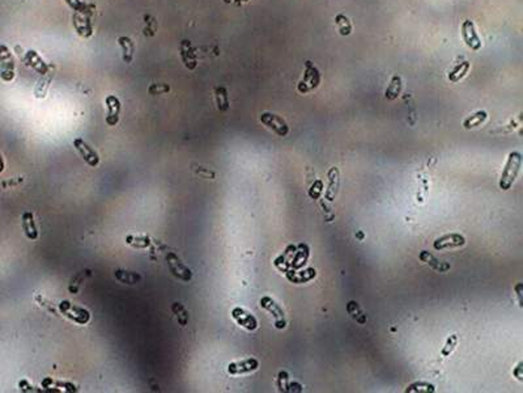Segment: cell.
Returning <instances> with one entry per match:
<instances>
[{
	"mask_svg": "<svg viewBox=\"0 0 523 393\" xmlns=\"http://www.w3.org/2000/svg\"><path fill=\"white\" fill-rule=\"evenodd\" d=\"M520 167H522V155L517 151L510 152L508 156V160H506L503 175H501L500 183H498L501 189L509 190L513 187V183H514L518 175H519Z\"/></svg>",
	"mask_w": 523,
	"mask_h": 393,
	"instance_id": "1",
	"label": "cell"
},
{
	"mask_svg": "<svg viewBox=\"0 0 523 393\" xmlns=\"http://www.w3.org/2000/svg\"><path fill=\"white\" fill-rule=\"evenodd\" d=\"M59 312L64 317L70 319L71 321L76 322L79 325H86L91 321V314L89 311L82 307H77L74 303L63 300L59 304Z\"/></svg>",
	"mask_w": 523,
	"mask_h": 393,
	"instance_id": "2",
	"label": "cell"
},
{
	"mask_svg": "<svg viewBox=\"0 0 523 393\" xmlns=\"http://www.w3.org/2000/svg\"><path fill=\"white\" fill-rule=\"evenodd\" d=\"M165 260L168 263V267L173 277L183 282H190L192 279V272L186 266L185 263L181 261V258L177 256L174 252H168L165 256Z\"/></svg>",
	"mask_w": 523,
	"mask_h": 393,
	"instance_id": "3",
	"label": "cell"
},
{
	"mask_svg": "<svg viewBox=\"0 0 523 393\" xmlns=\"http://www.w3.org/2000/svg\"><path fill=\"white\" fill-rule=\"evenodd\" d=\"M320 83V75L318 68L313 65L310 60L305 63V74H303L302 80L298 83V92L300 93H308L317 88Z\"/></svg>",
	"mask_w": 523,
	"mask_h": 393,
	"instance_id": "4",
	"label": "cell"
},
{
	"mask_svg": "<svg viewBox=\"0 0 523 393\" xmlns=\"http://www.w3.org/2000/svg\"><path fill=\"white\" fill-rule=\"evenodd\" d=\"M260 307L265 308L266 311H268L271 315L273 316V320H275V326L276 329H284L287 326V319H285V314L282 308L277 304L272 298L270 296H263L260 299Z\"/></svg>",
	"mask_w": 523,
	"mask_h": 393,
	"instance_id": "5",
	"label": "cell"
},
{
	"mask_svg": "<svg viewBox=\"0 0 523 393\" xmlns=\"http://www.w3.org/2000/svg\"><path fill=\"white\" fill-rule=\"evenodd\" d=\"M260 122L263 125L271 129L275 134H277L279 136H287L289 133V127L287 125V122L279 117L276 114H272V113H263L260 115Z\"/></svg>",
	"mask_w": 523,
	"mask_h": 393,
	"instance_id": "6",
	"label": "cell"
},
{
	"mask_svg": "<svg viewBox=\"0 0 523 393\" xmlns=\"http://www.w3.org/2000/svg\"><path fill=\"white\" fill-rule=\"evenodd\" d=\"M74 146H75V148L77 150V152L80 154V156L84 159V161H85L89 167H92V168H96V167L100 164V156H98L97 152L94 151L91 146L86 144L84 140L80 139V138H77V139L74 140Z\"/></svg>",
	"mask_w": 523,
	"mask_h": 393,
	"instance_id": "7",
	"label": "cell"
},
{
	"mask_svg": "<svg viewBox=\"0 0 523 393\" xmlns=\"http://www.w3.org/2000/svg\"><path fill=\"white\" fill-rule=\"evenodd\" d=\"M465 244H466V239L463 235L449 234V235H444V236L435 239L434 242H433V248H434L435 251H444V249L463 246Z\"/></svg>",
	"mask_w": 523,
	"mask_h": 393,
	"instance_id": "8",
	"label": "cell"
},
{
	"mask_svg": "<svg viewBox=\"0 0 523 393\" xmlns=\"http://www.w3.org/2000/svg\"><path fill=\"white\" fill-rule=\"evenodd\" d=\"M232 317L238 325L247 329V330H255V329L258 328V320L254 317V315H251L250 312H247L244 308L241 307L233 308Z\"/></svg>",
	"mask_w": 523,
	"mask_h": 393,
	"instance_id": "9",
	"label": "cell"
},
{
	"mask_svg": "<svg viewBox=\"0 0 523 393\" xmlns=\"http://www.w3.org/2000/svg\"><path fill=\"white\" fill-rule=\"evenodd\" d=\"M259 368V362L255 358H249L244 359L241 362H233L228 366V373L230 375H245V374H250L256 371Z\"/></svg>",
	"mask_w": 523,
	"mask_h": 393,
	"instance_id": "10",
	"label": "cell"
},
{
	"mask_svg": "<svg viewBox=\"0 0 523 393\" xmlns=\"http://www.w3.org/2000/svg\"><path fill=\"white\" fill-rule=\"evenodd\" d=\"M462 37L465 39L466 45L470 49H472V50H479L482 48V41H480L479 36H477L472 21L466 20L463 23V25H462Z\"/></svg>",
	"mask_w": 523,
	"mask_h": 393,
	"instance_id": "11",
	"label": "cell"
},
{
	"mask_svg": "<svg viewBox=\"0 0 523 393\" xmlns=\"http://www.w3.org/2000/svg\"><path fill=\"white\" fill-rule=\"evenodd\" d=\"M42 388H46L49 392H71L76 393L79 392V388L74 385L72 383L68 381H58L51 378H45L41 383Z\"/></svg>",
	"mask_w": 523,
	"mask_h": 393,
	"instance_id": "12",
	"label": "cell"
},
{
	"mask_svg": "<svg viewBox=\"0 0 523 393\" xmlns=\"http://www.w3.org/2000/svg\"><path fill=\"white\" fill-rule=\"evenodd\" d=\"M327 177H329V187H327L326 193H324V197H326L327 201L332 202L335 199L339 188H340V172L336 167H334L329 171Z\"/></svg>",
	"mask_w": 523,
	"mask_h": 393,
	"instance_id": "13",
	"label": "cell"
},
{
	"mask_svg": "<svg viewBox=\"0 0 523 393\" xmlns=\"http://www.w3.org/2000/svg\"><path fill=\"white\" fill-rule=\"evenodd\" d=\"M106 105H107V117L106 122L110 126H115L119 121V113H121V102L115 96H109L106 98Z\"/></svg>",
	"mask_w": 523,
	"mask_h": 393,
	"instance_id": "14",
	"label": "cell"
},
{
	"mask_svg": "<svg viewBox=\"0 0 523 393\" xmlns=\"http://www.w3.org/2000/svg\"><path fill=\"white\" fill-rule=\"evenodd\" d=\"M285 275L288 281H291L292 283H306V282L312 281L313 278H315L317 275V272L314 269H306L302 270V272H296L294 269H289L285 272Z\"/></svg>",
	"mask_w": 523,
	"mask_h": 393,
	"instance_id": "15",
	"label": "cell"
},
{
	"mask_svg": "<svg viewBox=\"0 0 523 393\" xmlns=\"http://www.w3.org/2000/svg\"><path fill=\"white\" fill-rule=\"evenodd\" d=\"M419 258H420L421 262H425L426 265H429L433 270L440 273H446L447 270H450V265L447 262H444V261H440L430 254L429 252L421 251L420 254H419Z\"/></svg>",
	"mask_w": 523,
	"mask_h": 393,
	"instance_id": "16",
	"label": "cell"
},
{
	"mask_svg": "<svg viewBox=\"0 0 523 393\" xmlns=\"http://www.w3.org/2000/svg\"><path fill=\"white\" fill-rule=\"evenodd\" d=\"M309 254H310V251H309V246L306 244H300L298 246H296V253H294L293 260L291 262V269L298 270L303 267V265H306L309 260Z\"/></svg>",
	"mask_w": 523,
	"mask_h": 393,
	"instance_id": "17",
	"label": "cell"
},
{
	"mask_svg": "<svg viewBox=\"0 0 523 393\" xmlns=\"http://www.w3.org/2000/svg\"><path fill=\"white\" fill-rule=\"evenodd\" d=\"M294 253H296V246L289 245L288 248L285 249L284 253H282L281 256H279V257L275 260V262H273L275 263V266H276L277 269L282 273H285L287 270L291 269V262H292V260H293Z\"/></svg>",
	"mask_w": 523,
	"mask_h": 393,
	"instance_id": "18",
	"label": "cell"
},
{
	"mask_svg": "<svg viewBox=\"0 0 523 393\" xmlns=\"http://www.w3.org/2000/svg\"><path fill=\"white\" fill-rule=\"evenodd\" d=\"M23 228L24 234L29 240L38 239V230L34 222V216L32 213H25L23 215Z\"/></svg>",
	"mask_w": 523,
	"mask_h": 393,
	"instance_id": "19",
	"label": "cell"
},
{
	"mask_svg": "<svg viewBox=\"0 0 523 393\" xmlns=\"http://www.w3.org/2000/svg\"><path fill=\"white\" fill-rule=\"evenodd\" d=\"M115 278L122 283L126 284H136L141 281V275L135 272H128L124 269H118L114 272Z\"/></svg>",
	"mask_w": 523,
	"mask_h": 393,
	"instance_id": "20",
	"label": "cell"
},
{
	"mask_svg": "<svg viewBox=\"0 0 523 393\" xmlns=\"http://www.w3.org/2000/svg\"><path fill=\"white\" fill-rule=\"evenodd\" d=\"M487 118H488V114H487V112H484V110H479V112L473 113L472 115H470L468 118H466L465 121H463V126H465V129L470 130V129H473V127H477V126H480L482 123H484L485 119Z\"/></svg>",
	"mask_w": 523,
	"mask_h": 393,
	"instance_id": "21",
	"label": "cell"
},
{
	"mask_svg": "<svg viewBox=\"0 0 523 393\" xmlns=\"http://www.w3.org/2000/svg\"><path fill=\"white\" fill-rule=\"evenodd\" d=\"M400 92H402V79H400V76L395 75V76H393L387 89H386V98L395 100L400 95Z\"/></svg>",
	"mask_w": 523,
	"mask_h": 393,
	"instance_id": "22",
	"label": "cell"
},
{
	"mask_svg": "<svg viewBox=\"0 0 523 393\" xmlns=\"http://www.w3.org/2000/svg\"><path fill=\"white\" fill-rule=\"evenodd\" d=\"M434 393L435 387L428 381H415L411 385H408L406 389V393Z\"/></svg>",
	"mask_w": 523,
	"mask_h": 393,
	"instance_id": "23",
	"label": "cell"
},
{
	"mask_svg": "<svg viewBox=\"0 0 523 393\" xmlns=\"http://www.w3.org/2000/svg\"><path fill=\"white\" fill-rule=\"evenodd\" d=\"M347 311H348V314L352 316V319L356 320V322H359V324H365V321H366V315H365L364 311L360 308L359 303L351 300L347 305Z\"/></svg>",
	"mask_w": 523,
	"mask_h": 393,
	"instance_id": "24",
	"label": "cell"
},
{
	"mask_svg": "<svg viewBox=\"0 0 523 393\" xmlns=\"http://www.w3.org/2000/svg\"><path fill=\"white\" fill-rule=\"evenodd\" d=\"M126 244L133 248L145 249L150 245V239L148 236H135V235H128L126 236Z\"/></svg>",
	"mask_w": 523,
	"mask_h": 393,
	"instance_id": "25",
	"label": "cell"
},
{
	"mask_svg": "<svg viewBox=\"0 0 523 393\" xmlns=\"http://www.w3.org/2000/svg\"><path fill=\"white\" fill-rule=\"evenodd\" d=\"M92 275V270H85V272H81V273H77L76 275H75L74 278H72V281H71L70 286H68V291H70L71 294H77L80 291V286H81V283L84 281H85L88 277H91Z\"/></svg>",
	"mask_w": 523,
	"mask_h": 393,
	"instance_id": "26",
	"label": "cell"
},
{
	"mask_svg": "<svg viewBox=\"0 0 523 393\" xmlns=\"http://www.w3.org/2000/svg\"><path fill=\"white\" fill-rule=\"evenodd\" d=\"M171 311H173V314L176 315L177 321H178V324H180L181 326L187 325L188 317H190V315H188L187 309H186V308L183 307L181 303H178V302L173 303V305H171Z\"/></svg>",
	"mask_w": 523,
	"mask_h": 393,
	"instance_id": "27",
	"label": "cell"
},
{
	"mask_svg": "<svg viewBox=\"0 0 523 393\" xmlns=\"http://www.w3.org/2000/svg\"><path fill=\"white\" fill-rule=\"evenodd\" d=\"M468 70H470V63L468 62H463L461 65L455 66V68L449 74V80L453 81V83H456V81H459L462 77L467 74Z\"/></svg>",
	"mask_w": 523,
	"mask_h": 393,
	"instance_id": "28",
	"label": "cell"
},
{
	"mask_svg": "<svg viewBox=\"0 0 523 393\" xmlns=\"http://www.w3.org/2000/svg\"><path fill=\"white\" fill-rule=\"evenodd\" d=\"M216 102H217V108L221 112H225V110L229 109V101H228V93L225 88H217L216 89Z\"/></svg>",
	"mask_w": 523,
	"mask_h": 393,
	"instance_id": "29",
	"label": "cell"
},
{
	"mask_svg": "<svg viewBox=\"0 0 523 393\" xmlns=\"http://www.w3.org/2000/svg\"><path fill=\"white\" fill-rule=\"evenodd\" d=\"M335 23L339 25V32H340L341 36H348L352 30V25H351L347 16L338 15L335 18Z\"/></svg>",
	"mask_w": 523,
	"mask_h": 393,
	"instance_id": "30",
	"label": "cell"
},
{
	"mask_svg": "<svg viewBox=\"0 0 523 393\" xmlns=\"http://www.w3.org/2000/svg\"><path fill=\"white\" fill-rule=\"evenodd\" d=\"M456 343H458V336L456 334H451L446 340V342H445L444 347H442V357H449L455 350Z\"/></svg>",
	"mask_w": 523,
	"mask_h": 393,
	"instance_id": "31",
	"label": "cell"
},
{
	"mask_svg": "<svg viewBox=\"0 0 523 393\" xmlns=\"http://www.w3.org/2000/svg\"><path fill=\"white\" fill-rule=\"evenodd\" d=\"M35 302L38 303V304L41 305V307H43L46 311H49L50 314L56 315V316H58V315H59V308H58V309H56L55 305H54L53 303L50 302V300H47L46 298H43V296H42L41 294H38V295H35Z\"/></svg>",
	"mask_w": 523,
	"mask_h": 393,
	"instance_id": "32",
	"label": "cell"
},
{
	"mask_svg": "<svg viewBox=\"0 0 523 393\" xmlns=\"http://www.w3.org/2000/svg\"><path fill=\"white\" fill-rule=\"evenodd\" d=\"M323 193V182L320 180H315L310 189H309V197L312 199H318Z\"/></svg>",
	"mask_w": 523,
	"mask_h": 393,
	"instance_id": "33",
	"label": "cell"
},
{
	"mask_svg": "<svg viewBox=\"0 0 523 393\" xmlns=\"http://www.w3.org/2000/svg\"><path fill=\"white\" fill-rule=\"evenodd\" d=\"M289 375L287 371H280L279 375H277V388H279L280 392H288V385H289Z\"/></svg>",
	"mask_w": 523,
	"mask_h": 393,
	"instance_id": "34",
	"label": "cell"
},
{
	"mask_svg": "<svg viewBox=\"0 0 523 393\" xmlns=\"http://www.w3.org/2000/svg\"><path fill=\"white\" fill-rule=\"evenodd\" d=\"M169 87L168 86H159V84H156V86H153L150 87L149 88V93H152V95H160V93H164V92H169Z\"/></svg>",
	"mask_w": 523,
	"mask_h": 393,
	"instance_id": "35",
	"label": "cell"
},
{
	"mask_svg": "<svg viewBox=\"0 0 523 393\" xmlns=\"http://www.w3.org/2000/svg\"><path fill=\"white\" fill-rule=\"evenodd\" d=\"M119 41H121V45L123 46V49H124V59H126L127 62H129L131 56H133V46H131V48H128V46H127L126 38H121Z\"/></svg>",
	"mask_w": 523,
	"mask_h": 393,
	"instance_id": "36",
	"label": "cell"
},
{
	"mask_svg": "<svg viewBox=\"0 0 523 393\" xmlns=\"http://www.w3.org/2000/svg\"><path fill=\"white\" fill-rule=\"evenodd\" d=\"M513 375H514L519 381L523 380V362H519V363L517 364V367H515L514 371H513Z\"/></svg>",
	"mask_w": 523,
	"mask_h": 393,
	"instance_id": "37",
	"label": "cell"
},
{
	"mask_svg": "<svg viewBox=\"0 0 523 393\" xmlns=\"http://www.w3.org/2000/svg\"><path fill=\"white\" fill-rule=\"evenodd\" d=\"M197 173H199V175H203L206 176L207 178H215V172L213 171H209V169L207 168H198L197 169Z\"/></svg>",
	"mask_w": 523,
	"mask_h": 393,
	"instance_id": "38",
	"label": "cell"
},
{
	"mask_svg": "<svg viewBox=\"0 0 523 393\" xmlns=\"http://www.w3.org/2000/svg\"><path fill=\"white\" fill-rule=\"evenodd\" d=\"M514 290H515V293H517V296H518V303H519V307H522V305H523V304H522V303H523V300H522L523 284L520 283V282H519V283H517V286L514 287Z\"/></svg>",
	"mask_w": 523,
	"mask_h": 393,
	"instance_id": "39",
	"label": "cell"
},
{
	"mask_svg": "<svg viewBox=\"0 0 523 393\" xmlns=\"http://www.w3.org/2000/svg\"><path fill=\"white\" fill-rule=\"evenodd\" d=\"M4 169V163H3V159H2V156H0V173L3 172Z\"/></svg>",
	"mask_w": 523,
	"mask_h": 393,
	"instance_id": "40",
	"label": "cell"
}]
</instances>
